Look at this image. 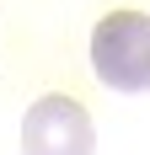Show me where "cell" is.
Wrapping results in <instances>:
<instances>
[{
    "label": "cell",
    "mask_w": 150,
    "mask_h": 155,
    "mask_svg": "<svg viewBox=\"0 0 150 155\" xmlns=\"http://www.w3.org/2000/svg\"><path fill=\"white\" fill-rule=\"evenodd\" d=\"M97 150V128L91 112L64 91L38 96L22 118V155H91Z\"/></svg>",
    "instance_id": "7a4b0ae2"
},
{
    "label": "cell",
    "mask_w": 150,
    "mask_h": 155,
    "mask_svg": "<svg viewBox=\"0 0 150 155\" xmlns=\"http://www.w3.org/2000/svg\"><path fill=\"white\" fill-rule=\"evenodd\" d=\"M91 70L107 91H150V16H102L91 27Z\"/></svg>",
    "instance_id": "6da1fadb"
}]
</instances>
